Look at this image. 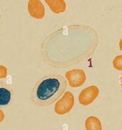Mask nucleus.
<instances>
[{"instance_id":"6","label":"nucleus","mask_w":122,"mask_h":130,"mask_svg":"<svg viewBox=\"0 0 122 130\" xmlns=\"http://www.w3.org/2000/svg\"><path fill=\"white\" fill-rule=\"evenodd\" d=\"M28 11L30 15L36 19H42L45 15V8L40 0H29Z\"/></svg>"},{"instance_id":"8","label":"nucleus","mask_w":122,"mask_h":130,"mask_svg":"<svg viewBox=\"0 0 122 130\" xmlns=\"http://www.w3.org/2000/svg\"><path fill=\"white\" fill-rule=\"evenodd\" d=\"M85 127L86 130H102L100 120L94 116H89L86 119Z\"/></svg>"},{"instance_id":"11","label":"nucleus","mask_w":122,"mask_h":130,"mask_svg":"<svg viewBox=\"0 0 122 130\" xmlns=\"http://www.w3.org/2000/svg\"><path fill=\"white\" fill-rule=\"evenodd\" d=\"M5 118V114L3 110L0 108V123L2 122Z\"/></svg>"},{"instance_id":"12","label":"nucleus","mask_w":122,"mask_h":130,"mask_svg":"<svg viewBox=\"0 0 122 130\" xmlns=\"http://www.w3.org/2000/svg\"><path fill=\"white\" fill-rule=\"evenodd\" d=\"M119 46L120 50L122 51V38L120 40V42H119Z\"/></svg>"},{"instance_id":"3","label":"nucleus","mask_w":122,"mask_h":130,"mask_svg":"<svg viewBox=\"0 0 122 130\" xmlns=\"http://www.w3.org/2000/svg\"><path fill=\"white\" fill-rule=\"evenodd\" d=\"M65 77L69 82V85L74 88L82 85L86 79L84 71L77 69L67 71L65 74Z\"/></svg>"},{"instance_id":"10","label":"nucleus","mask_w":122,"mask_h":130,"mask_svg":"<svg viewBox=\"0 0 122 130\" xmlns=\"http://www.w3.org/2000/svg\"><path fill=\"white\" fill-rule=\"evenodd\" d=\"M8 74L7 69L6 67L0 65V79H5L7 77Z\"/></svg>"},{"instance_id":"4","label":"nucleus","mask_w":122,"mask_h":130,"mask_svg":"<svg viewBox=\"0 0 122 130\" xmlns=\"http://www.w3.org/2000/svg\"><path fill=\"white\" fill-rule=\"evenodd\" d=\"M99 93L98 88L91 85L83 89L78 96L79 103L83 106H87L92 103L98 96Z\"/></svg>"},{"instance_id":"5","label":"nucleus","mask_w":122,"mask_h":130,"mask_svg":"<svg viewBox=\"0 0 122 130\" xmlns=\"http://www.w3.org/2000/svg\"><path fill=\"white\" fill-rule=\"evenodd\" d=\"M13 90L10 84L0 81V107H7L12 103Z\"/></svg>"},{"instance_id":"2","label":"nucleus","mask_w":122,"mask_h":130,"mask_svg":"<svg viewBox=\"0 0 122 130\" xmlns=\"http://www.w3.org/2000/svg\"><path fill=\"white\" fill-rule=\"evenodd\" d=\"M74 96L70 91H66L62 98L54 106L55 112L59 115H64L70 112L74 105Z\"/></svg>"},{"instance_id":"1","label":"nucleus","mask_w":122,"mask_h":130,"mask_svg":"<svg viewBox=\"0 0 122 130\" xmlns=\"http://www.w3.org/2000/svg\"><path fill=\"white\" fill-rule=\"evenodd\" d=\"M67 86V82L63 76L47 75L36 82L30 93L31 101L36 106H48L63 94Z\"/></svg>"},{"instance_id":"7","label":"nucleus","mask_w":122,"mask_h":130,"mask_svg":"<svg viewBox=\"0 0 122 130\" xmlns=\"http://www.w3.org/2000/svg\"><path fill=\"white\" fill-rule=\"evenodd\" d=\"M51 10L55 14L64 12L66 9V4L64 0H45Z\"/></svg>"},{"instance_id":"14","label":"nucleus","mask_w":122,"mask_h":130,"mask_svg":"<svg viewBox=\"0 0 122 130\" xmlns=\"http://www.w3.org/2000/svg\"><path fill=\"white\" fill-rule=\"evenodd\" d=\"M0 20H1V14H0Z\"/></svg>"},{"instance_id":"13","label":"nucleus","mask_w":122,"mask_h":130,"mask_svg":"<svg viewBox=\"0 0 122 130\" xmlns=\"http://www.w3.org/2000/svg\"><path fill=\"white\" fill-rule=\"evenodd\" d=\"M119 83L122 87V74L120 75V76L119 77Z\"/></svg>"},{"instance_id":"9","label":"nucleus","mask_w":122,"mask_h":130,"mask_svg":"<svg viewBox=\"0 0 122 130\" xmlns=\"http://www.w3.org/2000/svg\"><path fill=\"white\" fill-rule=\"evenodd\" d=\"M112 63L114 69L118 71H122V55L115 56Z\"/></svg>"}]
</instances>
